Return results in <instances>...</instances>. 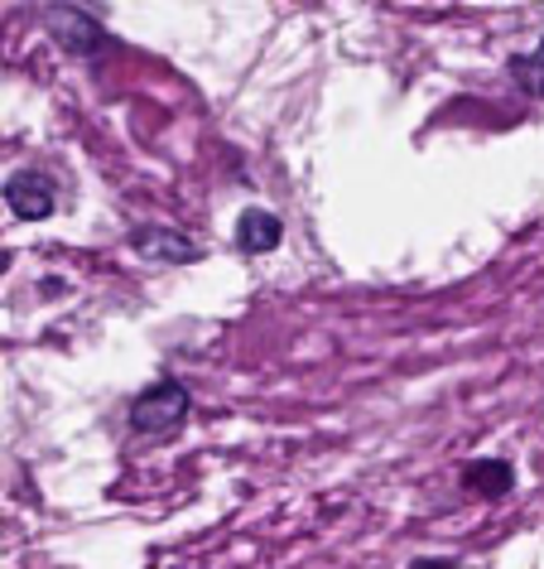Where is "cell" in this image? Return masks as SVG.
<instances>
[{
	"mask_svg": "<svg viewBox=\"0 0 544 569\" xmlns=\"http://www.w3.org/2000/svg\"><path fill=\"white\" fill-rule=\"evenodd\" d=\"M189 406H193V401H189V387H183V381H154L150 391L135 396L131 425H135V435L169 439L183 420H189Z\"/></svg>",
	"mask_w": 544,
	"mask_h": 569,
	"instance_id": "obj_1",
	"label": "cell"
},
{
	"mask_svg": "<svg viewBox=\"0 0 544 569\" xmlns=\"http://www.w3.org/2000/svg\"><path fill=\"white\" fill-rule=\"evenodd\" d=\"M6 203L16 218L24 222H39V218H49L53 212V179L49 174H39V169H20V174H10L6 179Z\"/></svg>",
	"mask_w": 544,
	"mask_h": 569,
	"instance_id": "obj_2",
	"label": "cell"
},
{
	"mask_svg": "<svg viewBox=\"0 0 544 569\" xmlns=\"http://www.w3.org/2000/svg\"><path fill=\"white\" fill-rule=\"evenodd\" d=\"M44 20H49L53 39H59L68 53H78V59H92V53H102V49H107L102 24H97L88 10H49Z\"/></svg>",
	"mask_w": 544,
	"mask_h": 569,
	"instance_id": "obj_3",
	"label": "cell"
},
{
	"mask_svg": "<svg viewBox=\"0 0 544 569\" xmlns=\"http://www.w3.org/2000/svg\"><path fill=\"white\" fill-rule=\"evenodd\" d=\"M131 247L145 256V261H164V266H183V261H198V256H203V247L189 241L183 232H174V227H135Z\"/></svg>",
	"mask_w": 544,
	"mask_h": 569,
	"instance_id": "obj_4",
	"label": "cell"
},
{
	"mask_svg": "<svg viewBox=\"0 0 544 569\" xmlns=\"http://www.w3.org/2000/svg\"><path fill=\"white\" fill-rule=\"evenodd\" d=\"M280 237H284V222L275 218V212H265V208H246V212L236 218V247L246 251V256L275 251Z\"/></svg>",
	"mask_w": 544,
	"mask_h": 569,
	"instance_id": "obj_5",
	"label": "cell"
},
{
	"mask_svg": "<svg viewBox=\"0 0 544 569\" xmlns=\"http://www.w3.org/2000/svg\"><path fill=\"white\" fill-rule=\"evenodd\" d=\"M463 488L477 497H506L515 488V468L506 459H477L463 468Z\"/></svg>",
	"mask_w": 544,
	"mask_h": 569,
	"instance_id": "obj_6",
	"label": "cell"
},
{
	"mask_svg": "<svg viewBox=\"0 0 544 569\" xmlns=\"http://www.w3.org/2000/svg\"><path fill=\"white\" fill-rule=\"evenodd\" d=\"M515 68V82L525 92H544V53H530V59H511Z\"/></svg>",
	"mask_w": 544,
	"mask_h": 569,
	"instance_id": "obj_7",
	"label": "cell"
},
{
	"mask_svg": "<svg viewBox=\"0 0 544 569\" xmlns=\"http://www.w3.org/2000/svg\"><path fill=\"white\" fill-rule=\"evenodd\" d=\"M414 569H453V560H420Z\"/></svg>",
	"mask_w": 544,
	"mask_h": 569,
	"instance_id": "obj_8",
	"label": "cell"
},
{
	"mask_svg": "<svg viewBox=\"0 0 544 569\" xmlns=\"http://www.w3.org/2000/svg\"><path fill=\"white\" fill-rule=\"evenodd\" d=\"M6 266H10V251H0V276H6Z\"/></svg>",
	"mask_w": 544,
	"mask_h": 569,
	"instance_id": "obj_9",
	"label": "cell"
}]
</instances>
